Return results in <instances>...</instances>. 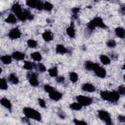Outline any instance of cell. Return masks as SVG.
<instances>
[{"label":"cell","mask_w":125,"mask_h":125,"mask_svg":"<svg viewBox=\"0 0 125 125\" xmlns=\"http://www.w3.org/2000/svg\"><path fill=\"white\" fill-rule=\"evenodd\" d=\"M35 65H36V64L34 63H32L28 61H25L23 65V68L26 70H31Z\"/></svg>","instance_id":"cell-25"},{"label":"cell","mask_w":125,"mask_h":125,"mask_svg":"<svg viewBox=\"0 0 125 125\" xmlns=\"http://www.w3.org/2000/svg\"><path fill=\"white\" fill-rule=\"evenodd\" d=\"M9 81L13 84H17L19 83L18 78L15 76L13 73H11L10 74L9 77Z\"/></svg>","instance_id":"cell-24"},{"label":"cell","mask_w":125,"mask_h":125,"mask_svg":"<svg viewBox=\"0 0 125 125\" xmlns=\"http://www.w3.org/2000/svg\"><path fill=\"white\" fill-rule=\"evenodd\" d=\"M43 3L41 1H40V0L38 1V3H37L36 8L38 10H41L42 9H43Z\"/></svg>","instance_id":"cell-39"},{"label":"cell","mask_w":125,"mask_h":125,"mask_svg":"<svg viewBox=\"0 0 125 125\" xmlns=\"http://www.w3.org/2000/svg\"><path fill=\"white\" fill-rule=\"evenodd\" d=\"M5 21L7 23L14 24L17 21V19L15 16L13 14H10L8 17L5 20Z\"/></svg>","instance_id":"cell-20"},{"label":"cell","mask_w":125,"mask_h":125,"mask_svg":"<svg viewBox=\"0 0 125 125\" xmlns=\"http://www.w3.org/2000/svg\"><path fill=\"white\" fill-rule=\"evenodd\" d=\"M42 37L43 40L46 42H49L52 41L53 39V35L52 33L50 31H44L42 34Z\"/></svg>","instance_id":"cell-11"},{"label":"cell","mask_w":125,"mask_h":125,"mask_svg":"<svg viewBox=\"0 0 125 125\" xmlns=\"http://www.w3.org/2000/svg\"><path fill=\"white\" fill-rule=\"evenodd\" d=\"M120 98V94L119 93L116 91H113L111 92L110 100V102L111 103L117 102Z\"/></svg>","instance_id":"cell-14"},{"label":"cell","mask_w":125,"mask_h":125,"mask_svg":"<svg viewBox=\"0 0 125 125\" xmlns=\"http://www.w3.org/2000/svg\"><path fill=\"white\" fill-rule=\"evenodd\" d=\"M1 61L4 64H10L12 62V58L9 55H5L2 56L0 58Z\"/></svg>","instance_id":"cell-21"},{"label":"cell","mask_w":125,"mask_h":125,"mask_svg":"<svg viewBox=\"0 0 125 125\" xmlns=\"http://www.w3.org/2000/svg\"><path fill=\"white\" fill-rule=\"evenodd\" d=\"M56 51L57 53L61 54H65L67 51L66 48L62 44H58L57 45Z\"/></svg>","instance_id":"cell-18"},{"label":"cell","mask_w":125,"mask_h":125,"mask_svg":"<svg viewBox=\"0 0 125 125\" xmlns=\"http://www.w3.org/2000/svg\"><path fill=\"white\" fill-rule=\"evenodd\" d=\"M21 33L18 28H15L11 30L8 34V36L12 39H16L21 36Z\"/></svg>","instance_id":"cell-6"},{"label":"cell","mask_w":125,"mask_h":125,"mask_svg":"<svg viewBox=\"0 0 125 125\" xmlns=\"http://www.w3.org/2000/svg\"><path fill=\"white\" fill-rule=\"evenodd\" d=\"M94 72H95V73L96 74V75L100 77V78H104L106 76V71L103 68V67H100V66H98L96 69H95L94 70Z\"/></svg>","instance_id":"cell-8"},{"label":"cell","mask_w":125,"mask_h":125,"mask_svg":"<svg viewBox=\"0 0 125 125\" xmlns=\"http://www.w3.org/2000/svg\"><path fill=\"white\" fill-rule=\"evenodd\" d=\"M8 88L7 82L4 78H2L0 80V88L2 90H6Z\"/></svg>","instance_id":"cell-31"},{"label":"cell","mask_w":125,"mask_h":125,"mask_svg":"<svg viewBox=\"0 0 125 125\" xmlns=\"http://www.w3.org/2000/svg\"><path fill=\"white\" fill-rule=\"evenodd\" d=\"M106 45L109 47H114L116 45V43L114 40H109L106 42Z\"/></svg>","instance_id":"cell-35"},{"label":"cell","mask_w":125,"mask_h":125,"mask_svg":"<svg viewBox=\"0 0 125 125\" xmlns=\"http://www.w3.org/2000/svg\"><path fill=\"white\" fill-rule=\"evenodd\" d=\"M11 10L20 20L21 21H25L26 20V18L23 14V11L19 3H16L13 4L11 7Z\"/></svg>","instance_id":"cell-3"},{"label":"cell","mask_w":125,"mask_h":125,"mask_svg":"<svg viewBox=\"0 0 125 125\" xmlns=\"http://www.w3.org/2000/svg\"><path fill=\"white\" fill-rule=\"evenodd\" d=\"M37 75L35 73H32L28 76L29 78V82L33 86H37L39 85V82L37 79Z\"/></svg>","instance_id":"cell-7"},{"label":"cell","mask_w":125,"mask_h":125,"mask_svg":"<svg viewBox=\"0 0 125 125\" xmlns=\"http://www.w3.org/2000/svg\"><path fill=\"white\" fill-rule=\"evenodd\" d=\"M44 89L45 90V91L47 92V93H50L51 92H52L53 91H54V88L53 87H52L51 86L49 85V84H46L44 85Z\"/></svg>","instance_id":"cell-34"},{"label":"cell","mask_w":125,"mask_h":125,"mask_svg":"<svg viewBox=\"0 0 125 125\" xmlns=\"http://www.w3.org/2000/svg\"><path fill=\"white\" fill-rule=\"evenodd\" d=\"M100 95L101 98L103 100L110 102L111 92H109L107 91H103L100 93Z\"/></svg>","instance_id":"cell-17"},{"label":"cell","mask_w":125,"mask_h":125,"mask_svg":"<svg viewBox=\"0 0 125 125\" xmlns=\"http://www.w3.org/2000/svg\"><path fill=\"white\" fill-rule=\"evenodd\" d=\"M70 80L72 83H76L78 79V75L75 72H72L69 75Z\"/></svg>","instance_id":"cell-28"},{"label":"cell","mask_w":125,"mask_h":125,"mask_svg":"<svg viewBox=\"0 0 125 125\" xmlns=\"http://www.w3.org/2000/svg\"><path fill=\"white\" fill-rule=\"evenodd\" d=\"M73 122L76 125H87V123L86 122H85L84 121L78 120H77L76 119H74Z\"/></svg>","instance_id":"cell-38"},{"label":"cell","mask_w":125,"mask_h":125,"mask_svg":"<svg viewBox=\"0 0 125 125\" xmlns=\"http://www.w3.org/2000/svg\"><path fill=\"white\" fill-rule=\"evenodd\" d=\"M49 75L51 77H56L58 75V69L57 67H54L48 70Z\"/></svg>","instance_id":"cell-30"},{"label":"cell","mask_w":125,"mask_h":125,"mask_svg":"<svg viewBox=\"0 0 125 125\" xmlns=\"http://www.w3.org/2000/svg\"><path fill=\"white\" fill-rule=\"evenodd\" d=\"M27 43L28 46L30 48H35L37 46V42L32 39L28 40L27 42Z\"/></svg>","instance_id":"cell-33"},{"label":"cell","mask_w":125,"mask_h":125,"mask_svg":"<svg viewBox=\"0 0 125 125\" xmlns=\"http://www.w3.org/2000/svg\"><path fill=\"white\" fill-rule=\"evenodd\" d=\"M53 7V5H52V4H51V3H50L48 1H45L43 3V8L46 11H50L52 9Z\"/></svg>","instance_id":"cell-32"},{"label":"cell","mask_w":125,"mask_h":125,"mask_svg":"<svg viewBox=\"0 0 125 125\" xmlns=\"http://www.w3.org/2000/svg\"><path fill=\"white\" fill-rule=\"evenodd\" d=\"M37 3L38 1L36 0H28L26 1V5L32 8H36Z\"/></svg>","instance_id":"cell-26"},{"label":"cell","mask_w":125,"mask_h":125,"mask_svg":"<svg viewBox=\"0 0 125 125\" xmlns=\"http://www.w3.org/2000/svg\"><path fill=\"white\" fill-rule=\"evenodd\" d=\"M118 119H119L120 122H122V123H124L125 121V117L124 116L119 115L118 116Z\"/></svg>","instance_id":"cell-43"},{"label":"cell","mask_w":125,"mask_h":125,"mask_svg":"<svg viewBox=\"0 0 125 125\" xmlns=\"http://www.w3.org/2000/svg\"><path fill=\"white\" fill-rule=\"evenodd\" d=\"M64 78L63 77H59L56 79V81L58 83H62L64 82Z\"/></svg>","instance_id":"cell-42"},{"label":"cell","mask_w":125,"mask_h":125,"mask_svg":"<svg viewBox=\"0 0 125 125\" xmlns=\"http://www.w3.org/2000/svg\"><path fill=\"white\" fill-rule=\"evenodd\" d=\"M23 113L25 117L28 118H31L40 121L42 119V116L39 112L30 107H25L23 109Z\"/></svg>","instance_id":"cell-1"},{"label":"cell","mask_w":125,"mask_h":125,"mask_svg":"<svg viewBox=\"0 0 125 125\" xmlns=\"http://www.w3.org/2000/svg\"><path fill=\"white\" fill-rule=\"evenodd\" d=\"M82 88L83 91L88 92H92L95 90V87L92 84L89 83H85L83 84Z\"/></svg>","instance_id":"cell-12"},{"label":"cell","mask_w":125,"mask_h":125,"mask_svg":"<svg viewBox=\"0 0 125 125\" xmlns=\"http://www.w3.org/2000/svg\"><path fill=\"white\" fill-rule=\"evenodd\" d=\"M66 33L70 38H74L75 37V30L74 27L73 23L72 22H71V25L67 28Z\"/></svg>","instance_id":"cell-15"},{"label":"cell","mask_w":125,"mask_h":125,"mask_svg":"<svg viewBox=\"0 0 125 125\" xmlns=\"http://www.w3.org/2000/svg\"><path fill=\"white\" fill-rule=\"evenodd\" d=\"M85 67L88 70H94L99 65L97 63L93 62L91 61H86L85 62Z\"/></svg>","instance_id":"cell-9"},{"label":"cell","mask_w":125,"mask_h":125,"mask_svg":"<svg viewBox=\"0 0 125 125\" xmlns=\"http://www.w3.org/2000/svg\"><path fill=\"white\" fill-rule=\"evenodd\" d=\"M70 107L72 110H79L82 108V105H81L79 103H73L70 105Z\"/></svg>","instance_id":"cell-29"},{"label":"cell","mask_w":125,"mask_h":125,"mask_svg":"<svg viewBox=\"0 0 125 125\" xmlns=\"http://www.w3.org/2000/svg\"><path fill=\"white\" fill-rule=\"evenodd\" d=\"M39 103L40 105L43 108H44L46 107V104H45V101L42 99H39Z\"/></svg>","instance_id":"cell-40"},{"label":"cell","mask_w":125,"mask_h":125,"mask_svg":"<svg viewBox=\"0 0 125 125\" xmlns=\"http://www.w3.org/2000/svg\"><path fill=\"white\" fill-rule=\"evenodd\" d=\"M23 11L26 19H28L29 20H32L33 19L34 16L31 13V12L29 10L27 9H24Z\"/></svg>","instance_id":"cell-27"},{"label":"cell","mask_w":125,"mask_h":125,"mask_svg":"<svg viewBox=\"0 0 125 125\" xmlns=\"http://www.w3.org/2000/svg\"><path fill=\"white\" fill-rule=\"evenodd\" d=\"M38 67L40 72H44L46 70V67L45 66V65L44 64H43L42 63H39L38 64Z\"/></svg>","instance_id":"cell-36"},{"label":"cell","mask_w":125,"mask_h":125,"mask_svg":"<svg viewBox=\"0 0 125 125\" xmlns=\"http://www.w3.org/2000/svg\"><path fill=\"white\" fill-rule=\"evenodd\" d=\"M31 57L33 60L35 61H38V62L41 61L42 58L41 54L38 52H35L32 53L31 54Z\"/></svg>","instance_id":"cell-23"},{"label":"cell","mask_w":125,"mask_h":125,"mask_svg":"<svg viewBox=\"0 0 125 125\" xmlns=\"http://www.w3.org/2000/svg\"><path fill=\"white\" fill-rule=\"evenodd\" d=\"M98 116L99 118L104 122L107 125L111 124V119L109 114L106 111L100 110L98 111Z\"/></svg>","instance_id":"cell-4"},{"label":"cell","mask_w":125,"mask_h":125,"mask_svg":"<svg viewBox=\"0 0 125 125\" xmlns=\"http://www.w3.org/2000/svg\"><path fill=\"white\" fill-rule=\"evenodd\" d=\"M49 98L54 101L59 100L62 97V94L58 91H53L49 94Z\"/></svg>","instance_id":"cell-10"},{"label":"cell","mask_w":125,"mask_h":125,"mask_svg":"<svg viewBox=\"0 0 125 125\" xmlns=\"http://www.w3.org/2000/svg\"><path fill=\"white\" fill-rule=\"evenodd\" d=\"M77 102L82 106H87L91 104L92 103V99L88 97L79 95L76 97Z\"/></svg>","instance_id":"cell-5"},{"label":"cell","mask_w":125,"mask_h":125,"mask_svg":"<svg viewBox=\"0 0 125 125\" xmlns=\"http://www.w3.org/2000/svg\"><path fill=\"white\" fill-rule=\"evenodd\" d=\"M116 35L120 38H124L125 37V30L122 27H117L115 29Z\"/></svg>","instance_id":"cell-19"},{"label":"cell","mask_w":125,"mask_h":125,"mask_svg":"<svg viewBox=\"0 0 125 125\" xmlns=\"http://www.w3.org/2000/svg\"><path fill=\"white\" fill-rule=\"evenodd\" d=\"M80 8L78 7H74L72 9V11L73 13V16H77V13L79 12Z\"/></svg>","instance_id":"cell-41"},{"label":"cell","mask_w":125,"mask_h":125,"mask_svg":"<svg viewBox=\"0 0 125 125\" xmlns=\"http://www.w3.org/2000/svg\"><path fill=\"white\" fill-rule=\"evenodd\" d=\"M87 26L88 28L91 31L93 30L96 27H99L101 28H105L106 27L103 20L99 17H95L90 21L87 24Z\"/></svg>","instance_id":"cell-2"},{"label":"cell","mask_w":125,"mask_h":125,"mask_svg":"<svg viewBox=\"0 0 125 125\" xmlns=\"http://www.w3.org/2000/svg\"><path fill=\"white\" fill-rule=\"evenodd\" d=\"M0 103L2 105L4 106L5 108L8 109L10 111H11L12 105L9 100L5 98H3L0 100Z\"/></svg>","instance_id":"cell-13"},{"label":"cell","mask_w":125,"mask_h":125,"mask_svg":"<svg viewBox=\"0 0 125 125\" xmlns=\"http://www.w3.org/2000/svg\"><path fill=\"white\" fill-rule=\"evenodd\" d=\"M119 94L122 95H124L125 93V86L124 85H120L119 87H118V92Z\"/></svg>","instance_id":"cell-37"},{"label":"cell","mask_w":125,"mask_h":125,"mask_svg":"<svg viewBox=\"0 0 125 125\" xmlns=\"http://www.w3.org/2000/svg\"><path fill=\"white\" fill-rule=\"evenodd\" d=\"M100 59L101 62H102L103 64L104 65L108 64L110 63V59L104 55H101L100 57Z\"/></svg>","instance_id":"cell-22"},{"label":"cell","mask_w":125,"mask_h":125,"mask_svg":"<svg viewBox=\"0 0 125 125\" xmlns=\"http://www.w3.org/2000/svg\"><path fill=\"white\" fill-rule=\"evenodd\" d=\"M12 56L14 59L18 61L22 60L25 57V55L24 54L19 51H15L13 52Z\"/></svg>","instance_id":"cell-16"}]
</instances>
